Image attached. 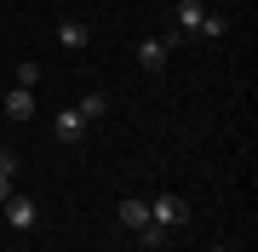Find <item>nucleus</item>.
I'll return each instance as SVG.
<instances>
[{
	"instance_id": "obj_1",
	"label": "nucleus",
	"mask_w": 258,
	"mask_h": 252,
	"mask_svg": "<svg viewBox=\"0 0 258 252\" xmlns=\"http://www.w3.org/2000/svg\"><path fill=\"white\" fill-rule=\"evenodd\" d=\"M149 224H161V229L189 224V201L184 195H155V201H149Z\"/></svg>"
},
{
	"instance_id": "obj_2",
	"label": "nucleus",
	"mask_w": 258,
	"mask_h": 252,
	"mask_svg": "<svg viewBox=\"0 0 258 252\" xmlns=\"http://www.w3.org/2000/svg\"><path fill=\"white\" fill-rule=\"evenodd\" d=\"M0 206H6V224H12V229H35V224H40V206L29 201V195H6Z\"/></svg>"
},
{
	"instance_id": "obj_3",
	"label": "nucleus",
	"mask_w": 258,
	"mask_h": 252,
	"mask_svg": "<svg viewBox=\"0 0 258 252\" xmlns=\"http://www.w3.org/2000/svg\"><path fill=\"white\" fill-rule=\"evenodd\" d=\"M6 115L12 121H29V115H35V92H29V86H12L6 92Z\"/></svg>"
},
{
	"instance_id": "obj_4",
	"label": "nucleus",
	"mask_w": 258,
	"mask_h": 252,
	"mask_svg": "<svg viewBox=\"0 0 258 252\" xmlns=\"http://www.w3.org/2000/svg\"><path fill=\"white\" fill-rule=\"evenodd\" d=\"M201 18H207L201 0H178V35H195V29H201Z\"/></svg>"
},
{
	"instance_id": "obj_5",
	"label": "nucleus",
	"mask_w": 258,
	"mask_h": 252,
	"mask_svg": "<svg viewBox=\"0 0 258 252\" xmlns=\"http://www.w3.org/2000/svg\"><path fill=\"white\" fill-rule=\"evenodd\" d=\"M120 224H126V229H144V224H149V201L126 195V201H120Z\"/></svg>"
},
{
	"instance_id": "obj_6",
	"label": "nucleus",
	"mask_w": 258,
	"mask_h": 252,
	"mask_svg": "<svg viewBox=\"0 0 258 252\" xmlns=\"http://www.w3.org/2000/svg\"><path fill=\"white\" fill-rule=\"evenodd\" d=\"M75 115H81V121L92 126V121H103V115H109V98H103V92H86V98H81V109H75Z\"/></svg>"
},
{
	"instance_id": "obj_7",
	"label": "nucleus",
	"mask_w": 258,
	"mask_h": 252,
	"mask_svg": "<svg viewBox=\"0 0 258 252\" xmlns=\"http://www.w3.org/2000/svg\"><path fill=\"white\" fill-rule=\"evenodd\" d=\"M57 40H63L69 52H81V46H86V40H92V35H86V23H75V18H63V23H57Z\"/></svg>"
},
{
	"instance_id": "obj_8",
	"label": "nucleus",
	"mask_w": 258,
	"mask_h": 252,
	"mask_svg": "<svg viewBox=\"0 0 258 252\" xmlns=\"http://www.w3.org/2000/svg\"><path fill=\"white\" fill-rule=\"evenodd\" d=\"M57 138H63V143L86 138V121H81V115H75V109H63V115H57Z\"/></svg>"
},
{
	"instance_id": "obj_9",
	"label": "nucleus",
	"mask_w": 258,
	"mask_h": 252,
	"mask_svg": "<svg viewBox=\"0 0 258 252\" xmlns=\"http://www.w3.org/2000/svg\"><path fill=\"white\" fill-rule=\"evenodd\" d=\"M138 63L144 69H161L166 63V40H144V46H138Z\"/></svg>"
},
{
	"instance_id": "obj_10",
	"label": "nucleus",
	"mask_w": 258,
	"mask_h": 252,
	"mask_svg": "<svg viewBox=\"0 0 258 252\" xmlns=\"http://www.w3.org/2000/svg\"><path fill=\"white\" fill-rule=\"evenodd\" d=\"M12 172H18V160H12V149H0V201L12 195Z\"/></svg>"
},
{
	"instance_id": "obj_11",
	"label": "nucleus",
	"mask_w": 258,
	"mask_h": 252,
	"mask_svg": "<svg viewBox=\"0 0 258 252\" xmlns=\"http://www.w3.org/2000/svg\"><path fill=\"white\" fill-rule=\"evenodd\" d=\"M224 29H230V18H224V12H207V18H201V35H207V40L224 35Z\"/></svg>"
},
{
	"instance_id": "obj_12",
	"label": "nucleus",
	"mask_w": 258,
	"mask_h": 252,
	"mask_svg": "<svg viewBox=\"0 0 258 252\" xmlns=\"http://www.w3.org/2000/svg\"><path fill=\"white\" fill-rule=\"evenodd\" d=\"M35 80H40V63H18V86H29V92H35Z\"/></svg>"
},
{
	"instance_id": "obj_13",
	"label": "nucleus",
	"mask_w": 258,
	"mask_h": 252,
	"mask_svg": "<svg viewBox=\"0 0 258 252\" xmlns=\"http://www.w3.org/2000/svg\"><path fill=\"white\" fill-rule=\"evenodd\" d=\"M138 241H144V246H161V241H166V229H161V224H144V229H138Z\"/></svg>"
},
{
	"instance_id": "obj_14",
	"label": "nucleus",
	"mask_w": 258,
	"mask_h": 252,
	"mask_svg": "<svg viewBox=\"0 0 258 252\" xmlns=\"http://www.w3.org/2000/svg\"><path fill=\"white\" fill-rule=\"evenodd\" d=\"M218 252H224V246H218Z\"/></svg>"
}]
</instances>
